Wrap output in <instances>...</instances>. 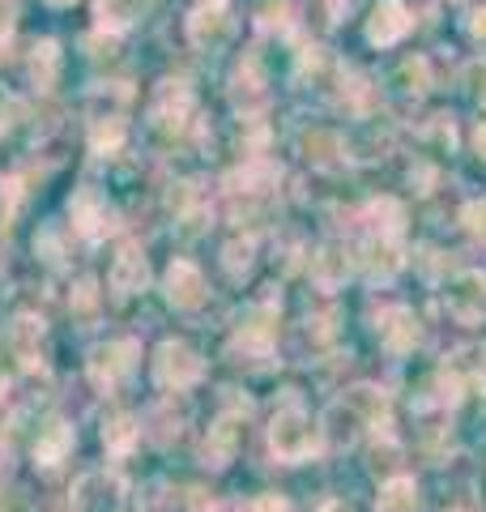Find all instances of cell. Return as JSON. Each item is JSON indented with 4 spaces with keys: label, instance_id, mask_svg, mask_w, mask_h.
Here are the masks:
<instances>
[{
    "label": "cell",
    "instance_id": "30bf717a",
    "mask_svg": "<svg viewBox=\"0 0 486 512\" xmlns=\"http://www.w3.org/2000/svg\"><path fill=\"white\" fill-rule=\"evenodd\" d=\"M39 342H43V320L39 316H18L9 325V350L26 367H39Z\"/></svg>",
    "mask_w": 486,
    "mask_h": 512
},
{
    "label": "cell",
    "instance_id": "4fadbf2b",
    "mask_svg": "<svg viewBox=\"0 0 486 512\" xmlns=\"http://www.w3.org/2000/svg\"><path fill=\"white\" fill-rule=\"evenodd\" d=\"M73 448V427H64V423H52L39 436V448H35V457L43 461V466H56V461L64 457Z\"/></svg>",
    "mask_w": 486,
    "mask_h": 512
},
{
    "label": "cell",
    "instance_id": "7c38bea8",
    "mask_svg": "<svg viewBox=\"0 0 486 512\" xmlns=\"http://www.w3.org/2000/svg\"><path fill=\"white\" fill-rule=\"evenodd\" d=\"M145 5H150V0H99L94 18H99L103 30H128L145 13Z\"/></svg>",
    "mask_w": 486,
    "mask_h": 512
},
{
    "label": "cell",
    "instance_id": "ffe728a7",
    "mask_svg": "<svg viewBox=\"0 0 486 512\" xmlns=\"http://www.w3.org/2000/svg\"><path fill=\"white\" fill-rule=\"evenodd\" d=\"M13 13H18V5H13V0H0V47H5L13 35Z\"/></svg>",
    "mask_w": 486,
    "mask_h": 512
},
{
    "label": "cell",
    "instance_id": "8992f818",
    "mask_svg": "<svg viewBox=\"0 0 486 512\" xmlns=\"http://www.w3.org/2000/svg\"><path fill=\"white\" fill-rule=\"evenodd\" d=\"M137 342H107V346H99L94 350V359H90V372H94V380L99 384H116L120 376H128L137 367Z\"/></svg>",
    "mask_w": 486,
    "mask_h": 512
},
{
    "label": "cell",
    "instance_id": "d4e9b609",
    "mask_svg": "<svg viewBox=\"0 0 486 512\" xmlns=\"http://www.w3.org/2000/svg\"><path fill=\"white\" fill-rule=\"evenodd\" d=\"M47 5H56V9H69V5H77V0H47Z\"/></svg>",
    "mask_w": 486,
    "mask_h": 512
},
{
    "label": "cell",
    "instance_id": "277c9868",
    "mask_svg": "<svg viewBox=\"0 0 486 512\" xmlns=\"http://www.w3.org/2000/svg\"><path fill=\"white\" fill-rule=\"evenodd\" d=\"M231 35H235V22L222 13V5H201L188 18V39H192V47H201V52H222V47L231 43Z\"/></svg>",
    "mask_w": 486,
    "mask_h": 512
},
{
    "label": "cell",
    "instance_id": "2e32d148",
    "mask_svg": "<svg viewBox=\"0 0 486 512\" xmlns=\"http://www.w3.org/2000/svg\"><path fill=\"white\" fill-rule=\"evenodd\" d=\"M141 436V427L128 419V414H116L107 427H103V444H107V453H128L133 448V440Z\"/></svg>",
    "mask_w": 486,
    "mask_h": 512
},
{
    "label": "cell",
    "instance_id": "ac0fdd59",
    "mask_svg": "<svg viewBox=\"0 0 486 512\" xmlns=\"http://www.w3.org/2000/svg\"><path fill=\"white\" fill-rule=\"evenodd\" d=\"M18 201H22V180H18V175H5V180H0V227L13 218Z\"/></svg>",
    "mask_w": 486,
    "mask_h": 512
},
{
    "label": "cell",
    "instance_id": "cb8c5ba5",
    "mask_svg": "<svg viewBox=\"0 0 486 512\" xmlns=\"http://www.w3.org/2000/svg\"><path fill=\"white\" fill-rule=\"evenodd\" d=\"M9 128V107H0V133H5Z\"/></svg>",
    "mask_w": 486,
    "mask_h": 512
},
{
    "label": "cell",
    "instance_id": "5bb4252c",
    "mask_svg": "<svg viewBox=\"0 0 486 512\" xmlns=\"http://www.w3.org/2000/svg\"><path fill=\"white\" fill-rule=\"evenodd\" d=\"M90 146H94V154H116L124 146V120L120 116H99L90 128Z\"/></svg>",
    "mask_w": 486,
    "mask_h": 512
},
{
    "label": "cell",
    "instance_id": "e0dca14e",
    "mask_svg": "<svg viewBox=\"0 0 486 512\" xmlns=\"http://www.w3.org/2000/svg\"><path fill=\"white\" fill-rule=\"evenodd\" d=\"M235 440H239V431L231 423H218V431H209V440H205V457H214V466H226Z\"/></svg>",
    "mask_w": 486,
    "mask_h": 512
},
{
    "label": "cell",
    "instance_id": "9c48e42d",
    "mask_svg": "<svg viewBox=\"0 0 486 512\" xmlns=\"http://www.w3.org/2000/svg\"><path fill=\"white\" fill-rule=\"evenodd\" d=\"M145 282H150V265H145L141 248H124L116 256V265H111V286H116L120 295H137V291H145Z\"/></svg>",
    "mask_w": 486,
    "mask_h": 512
},
{
    "label": "cell",
    "instance_id": "3957f363",
    "mask_svg": "<svg viewBox=\"0 0 486 512\" xmlns=\"http://www.w3.org/2000/svg\"><path fill=\"white\" fill-rule=\"evenodd\" d=\"M69 214H73V227L86 239H103L107 231H116V210L107 205L99 188H81L69 205Z\"/></svg>",
    "mask_w": 486,
    "mask_h": 512
},
{
    "label": "cell",
    "instance_id": "484cf974",
    "mask_svg": "<svg viewBox=\"0 0 486 512\" xmlns=\"http://www.w3.org/2000/svg\"><path fill=\"white\" fill-rule=\"evenodd\" d=\"M0 461H5V466H9V448H5V444H0Z\"/></svg>",
    "mask_w": 486,
    "mask_h": 512
},
{
    "label": "cell",
    "instance_id": "7402d4cb",
    "mask_svg": "<svg viewBox=\"0 0 486 512\" xmlns=\"http://www.w3.org/2000/svg\"><path fill=\"white\" fill-rule=\"evenodd\" d=\"M469 30H474L478 39H486V9H478V13H474V26H469Z\"/></svg>",
    "mask_w": 486,
    "mask_h": 512
},
{
    "label": "cell",
    "instance_id": "9a60e30c",
    "mask_svg": "<svg viewBox=\"0 0 486 512\" xmlns=\"http://www.w3.org/2000/svg\"><path fill=\"white\" fill-rule=\"evenodd\" d=\"M380 512H418V491L410 478H393L384 491H380Z\"/></svg>",
    "mask_w": 486,
    "mask_h": 512
},
{
    "label": "cell",
    "instance_id": "ba28073f",
    "mask_svg": "<svg viewBox=\"0 0 486 512\" xmlns=\"http://www.w3.org/2000/svg\"><path fill=\"white\" fill-rule=\"evenodd\" d=\"M167 299L175 303V308H201L205 303V278L197 265L188 261H175L167 269Z\"/></svg>",
    "mask_w": 486,
    "mask_h": 512
},
{
    "label": "cell",
    "instance_id": "7a4b0ae2",
    "mask_svg": "<svg viewBox=\"0 0 486 512\" xmlns=\"http://www.w3.org/2000/svg\"><path fill=\"white\" fill-rule=\"evenodd\" d=\"M201 359H197V350L184 346V342H162L158 346V355H154V380L162 384V389H188V384H197L201 380Z\"/></svg>",
    "mask_w": 486,
    "mask_h": 512
},
{
    "label": "cell",
    "instance_id": "6da1fadb",
    "mask_svg": "<svg viewBox=\"0 0 486 512\" xmlns=\"http://www.w3.org/2000/svg\"><path fill=\"white\" fill-rule=\"evenodd\" d=\"M269 444H273V453H278V457L303 461L316 448V427H312V419H307L299 406H286L278 419H273V427H269Z\"/></svg>",
    "mask_w": 486,
    "mask_h": 512
},
{
    "label": "cell",
    "instance_id": "d6986e66",
    "mask_svg": "<svg viewBox=\"0 0 486 512\" xmlns=\"http://www.w3.org/2000/svg\"><path fill=\"white\" fill-rule=\"evenodd\" d=\"M465 222H469V231H474L482 244H486V197L469 205V210H465Z\"/></svg>",
    "mask_w": 486,
    "mask_h": 512
},
{
    "label": "cell",
    "instance_id": "4316f807",
    "mask_svg": "<svg viewBox=\"0 0 486 512\" xmlns=\"http://www.w3.org/2000/svg\"><path fill=\"white\" fill-rule=\"evenodd\" d=\"M205 5H226V0H205Z\"/></svg>",
    "mask_w": 486,
    "mask_h": 512
},
{
    "label": "cell",
    "instance_id": "44dd1931",
    "mask_svg": "<svg viewBox=\"0 0 486 512\" xmlns=\"http://www.w3.org/2000/svg\"><path fill=\"white\" fill-rule=\"evenodd\" d=\"M252 512H290L286 500H278V495H261V500L252 504Z\"/></svg>",
    "mask_w": 486,
    "mask_h": 512
},
{
    "label": "cell",
    "instance_id": "5b68a950",
    "mask_svg": "<svg viewBox=\"0 0 486 512\" xmlns=\"http://www.w3.org/2000/svg\"><path fill=\"white\" fill-rule=\"evenodd\" d=\"M150 116L158 124H167V128H180L192 116V90H188V82H180V77H167V82H158L154 103H150Z\"/></svg>",
    "mask_w": 486,
    "mask_h": 512
},
{
    "label": "cell",
    "instance_id": "603a6c76",
    "mask_svg": "<svg viewBox=\"0 0 486 512\" xmlns=\"http://www.w3.org/2000/svg\"><path fill=\"white\" fill-rule=\"evenodd\" d=\"M320 512H350V508H346V504H342V500H333V504H324V508H320Z\"/></svg>",
    "mask_w": 486,
    "mask_h": 512
},
{
    "label": "cell",
    "instance_id": "52a82bcc",
    "mask_svg": "<svg viewBox=\"0 0 486 512\" xmlns=\"http://www.w3.org/2000/svg\"><path fill=\"white\" fill-rule=\"evenodd\" d=\"M405 30H410V13H405L401 0H376V9H371V22H367V39L371 43H397Z\"/></svg>",
    "mask_w": 486,
    "mask_h": 512
},
{
    "label": "cell",
    "instance_id": "8fae6325",
    "mask_svg": "<svg viewBox=\"0 0 486 512\" xmlns=\"http://www.w3.org/2000/svg\"><path fill=\"white\" fill-rule=\"evenodd\" d=\"M56 77H60V43L43 39L30 52V82H35V90H52Z\"/></svg>",
    "mask_w": 486,
    "mask_h": 512
}]
</instances>
